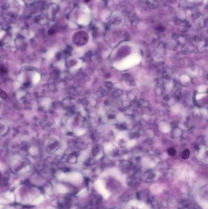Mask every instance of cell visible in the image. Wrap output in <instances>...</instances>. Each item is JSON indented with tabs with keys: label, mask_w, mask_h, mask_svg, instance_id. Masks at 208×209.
<instances>
[{
	"label": "cell",
	"mask_w": 208,
	"mask_h": 209,
	"mask_svg": "<svg viewBox=\"0 0 208 209\" xmlns=\"http://www.w3.org/2000/svg\"><path fill=\"white\" fill-rule=\"evenodd\" d=\"M44 201V198L42 196H40L38 198H37L33 202V204H40L41 202H42Z\"/></svg>",
	"instance_id": "obj_1"
},
{
	"label": "cell",
	"mask_w": 208,
	"mask_h": 209,
	"mask_svg": "<svg viewBox=\"0 0 208 209\" xmlns=\"http://www.w3.org/2000/svg\"><path fill=\"white\" fill-rule=\"evenodd\" d=\"M189 155H190V152L189 150H185L182 153V158L183 159H187L189 158Z\"/></svg>",
	"instance_id": "obj_2"
},
{
	"label": "cell",
	"mask_w": 208,
	"mask_h": 209,
	"mask_svg": "<svg viewBox=\"0 0 208 209\" xmlns=\"http://www.w3.org/2000/svg\"><path fill=\"white\" fill-rule=\"evenodd\" d=\"M57 190L59 193H66L67 191L66 188L64 186H62V185H59L57 186Z\"/></svg>",
	"instance_id": "obj_3"
},
{
	"label": "cell",
	"mask_w": 208,
	"mask_h": 209,
	"mask_svg": "<svg viewBox=\"0 0 208 209\" xmlns=\"http://www.w3.org/2000/svg\"><path fill=\"white\" fill-rule=\"evenodd\" d=\"M168 153L169 155L173 156V155H175L176 151H175V150H174V149H173V148H170V149H168Z\"/></svg>",
	"instance_id": "obj_4"
},
{
	"label": "cell",
	"mask_w": 208,
	"mask_h": 209,
	"mask_svg": "<svg viewBox=\"0 0 208 209\" xmlns=\"http://www.w3.org/2000/svg\"><path fill=\"white\" fill-rule=\"evenodd\" d=\"M8 199L11 201H13L14 200V194L12 193H8L6 195Z\"/></svg>",
	"instance_id": "obj_5"
},
{
	"label": "cell",
	"mask_w": 208,
	"mask_h": 209,
	"mask_svg": "<svg viewBox=\"0 0 208 209\" xmlns=\"http://www.w3.org/2000/svg\"><path fill=\"white\" fill-rule=\"evenodd\" d=\"M3 208V206L2 205H0V209H2Z\"/></svg>",
	"instance_id": "obj_6"
}]
</instances>
